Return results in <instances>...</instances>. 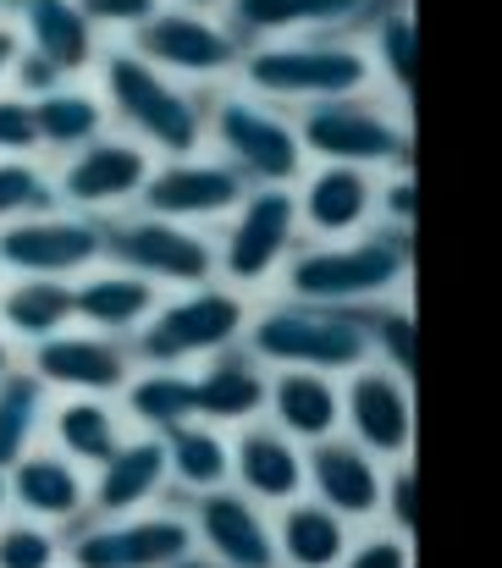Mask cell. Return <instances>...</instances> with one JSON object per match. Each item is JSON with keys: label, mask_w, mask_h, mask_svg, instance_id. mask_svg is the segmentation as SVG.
Listing matches in <instances>:
<instances>
[{"label": "cell", "mask_w": 502, "mask_h": 568, "mask_svg": "<svg viewBox=\"0 0 502 568\" xmlns=\"http://www.w3.org/2000/svg\"><path fill=\"white\" fill-rule=\"evenodd\" d=\"M94 78H100V100H106L111 122L128 139H139L150 155L177 161V155L204 150V89L150 67L128 44H106Z\"/></svg>", "instance_id": "1"}, {"label": "cell", "mask_w": 502, "mask_h": 568, "mask_svg": "<svg viewBox=\"0 0 502 568\" xmlns=\"http://www.w3.org/2000/svg\"><path fill=\"white\" fill-rule=\"evenodd\" d=\"M414 271V248L403 226H364L353 237H327V243H299V254L288 260L277 293L293 298H315V304H348V310H370L381 298H398L409 287Z\"/></svg>", "instance_id": "2"}, {"label": "cell", "mask_w": 502, "mask_h": 568, "mask_svg": "<svg viewBox=\"0 0 502 568\" xmlns=\"http://www.w3.org/2000/svg\"><path fill=\"white\" fill-rule=\"evenodd\" d=\"M238 83L282 111H304L321 100L375 89V67L353 33H299V39L249 44L238 61Z\"/></svg>", "instance_id": "3"}, {"label": "cell", "mask_w": 502, "mask_h": 568, "mask_svg": "<svg viewBox=\"0 0 502 568\" xmlns=\"http://www.w3.org/2000/svg\"><path fill=\"white\" fill-rule=\"evenodd\" d=\"M243 348L265 371H327V376H348V371L370 365V326H364V310L277 293V298L254 304L249 332H243Z\"/></svg>", "instance_id": "4"}, {"label": "cell", "mask_w": 502, "mask_h": 568, "mask_svg": "<svg viewBox=\"0 0 502 568\" xmlns=\"http://www.w3.org/2000/svg\"><path fill=\"white\" fill-rule=\"evenodd\" d=\"M204 150H215V161H227L249 189H265V183L293 189L310 172L293 111H282L249 89L204 94Z\"/></svg>", "instance_id": "5"}, {"label": "cell", "mask_w": 502, "mask_h": 568, "mask_svg": "<svg viewBox=\"0 0 502 568\" xmlns=\"http://www.w3.org/2000/svg\"><path fill=\"white\" fill-rule=\"evenodd\" d=\"M249 293L227 287V282H199V287H177L171 298L155 304V315L128 337L139 365H167V371H193L210 354L243 343L249 332Z\"/></svg>", "instance_id": "6"}, {"label": "cell", "mask_w": 502, "mask_h": 568, "mask_svg": "<svg viewBox=\"0 0 502 568\" xmlns=\"http://www.w3.org/2000/svg\"><path fill=\"white\" fill-rule=\"evenodd\" d=\"M304 155L332 161V166H364V172H398L414 155V128L403 116V100H381L375 89L342 94L293 111Z\"/></svg>", "instance_id": "7"}, {"label": "cell", "mask_w": 502, "mask_h": 568, "mask_svg": "<svg viewBox=\"0 0 502 568\" xmlns=\"http://www.w3.org/2000/svg\"><path fill=\"white\" fill-rule=\"evenodd\" d=\"M299 243H304V221H299L293 189H282V183L249 189L215 232V282H227L238 293H265L282 282Z\"/></svg>", "instance_id": "8"}, {"label": "cell", "mask_w": 502, "mask_h": 568, "mask_svg": "<svg viewBox=\"0 0 502 568\" xmlns=\"http://www.w3.org/2000/svg\"><path fill=\"white\" fill-rule=\"evenodd\" d=\"M106 265H122L155 287H199L215 282V237L204 226L167 221L150 210H117L106 215Z\"/></svg>", "instance_id": "9"}, {"label": "cell", "mask_w": 502, "mask_h": 568, "mask_svg": "<svg viewBox=\"0 0 502 568\" xmlns=\"http://www.w3.org/2000/svg\"><path fill=\"white\" fill-rule=\"evenodd\" d=\"M128 50H139L150 67L204 89L215 78H238L243 39L221 22V11H193V6H161L139 33H128Z\"/></svg>", "instance_id": "10"}, {"label": "cell", "mask_w": 502, "mask_h": 568, "mask_svg": "<svg viewBox=\"0 0 502 568\" xmlns=\"http://www.w3.org/2000/svg\"><path fill=\"white\" fill-rule=\"evenodd\" d=\"M193 525L188 514H111V519H83L67 530V568H177L188 564Z\"/></svg>", "instance_id": "11"}, {"label": "cell", "mask_w": 502, "mask_h": 568, "mask_svg": "<svg viewBox=\"0 0 502 568\" xmlns=\"http://www.w3.org/2000/svg\"><path fill=\"white\" fill-rule=\"evenodd\" d=\"M106 260V215H83L67 204H50L39 215H22L0 226V276H61L78 282Z\"/></svg>", "instance_id": "12"}, {"label": "cell", "mask_w": 502, "mask_h": 568, "mask_svg": "<svg viewBox=\"0 0 502 568\" xmlns=\"http://www.w3.org/2000/svg\"><path fill=\"white\" fill-rule=\"evenodd\" d=\"M155 172V155L128 139V133H100L94 144L61 155L50 166V183H56V204L67 210H83V215H117V210H133L139 193Z\"/></svg>", "instance_id": "13"}, {"label": "cell", "mask_w": 502, "mask_h": 568, "mask_svg": "<svg viewBox=\"0 0 502 568\" xmlns=\"http://www.w3.org/2000/svg\"><path fill=\"white\" fill-rule=\"evenodd\" d=\"M342 436H353L381 464L414 458V381L386 365H359L342 376Z\"/></svg>", "instance_id": "14"}, {"label": "cell", "mask_w": 502, "mask_h": 568, "mask_svg": "<svg viewBox=\"0 0 502 568\" xmlns=\"http://www.w3.org/2000/svg\"><path fill=\"white\" fill-rule=\"evenodd\" d=\"M22 365L61 397H78V392L117 397L139 371V359L122 337H106V332H89V326H67V332L33 343L22 354Z\"/></svg>", "instance_id": "15"}, {"label": "cell", "mask_w": 502, "mask_h": 568, "mask_svg": "<svg viewBox=\"0 0 502 568\" xmlns=\"http://www.w3.org/2000/svg\"><path fill=\"white\" fill-rule=\"evenodd\" d=\"M193 547L215 568H277V536H271V508L238 491L232 480L215 491H199L188 508Z\"/></svg>", "instance_id": "16"}, {"label": "cell", "mask_w": 502, "mask_h": 568, "mask_svg": "<svg viewBox=\"0 0 502 568\" xmlns=\"http://www.w3.org/2000/svg\"><path fill=\"white\" fill-rule=\"evenodd\" d=\"M243 193H249V183L227 161H215V155L199 150V155L161 161L150 172L144 193H139V210L167 215V221H188V226H210V221H227Z\"/></svg>", "instance_id": "17"}, {"label": "cell", "mask_w": 502, "mask_h": 568, "mask_svg": "<svg viewBox=\"0 0 502 568\" xmlns=\"http://www.w3.org/2000/svg\"><path fill=\"white\" fill-rule=\"evenodd\" d=\"M386 6H409V0H227L221 22L243 44H265L299 33H353L370 28Z\"/></svg>", "instance_id": "18"}, {"label": "cell", "mask_w": 502, "mask_h": 568, "mask_svg": "<svg viewBox=\"0 0 502 568\" xmlns=\"http://www.w3.org/2000/svg\"><path fill=\"white\" fill-rule=\"evenodd\" d=\"M6 491H11V514L39 519V525H50L61 536L89 519V469L72 464L67 453H56L50 442L28 447L6 469Z\"/></svg>", "instance_id": "19"}, {"label": "cell", "mask_w": 502, "mask_h": 568, "mask_svg": "<svg viewBox=\"0 0 502 568\" xmlns=\"http://www.w3.org/2000/svg\"><path fill=\"white\" fill-rule=\"evenodd\" d=\"M6 17H11L22 50L39 55L44 67H56L67 83L89 78L106 55V39L83 17L78 0H6Z\"/></svg>", "instance_id": "20"}, {"label": "cell", "mask_w": 502, "mask_h": 568, "mask_svg": "<svg viewBox=\"0 0 502 568\" xmlns=\"http://www.w3.org/2000/svg\"><path fill=\"white\" fill-rule=\"evenodd\" d=\"M375 178H381V172L315 161V172H304V178L293 183L304 237H310V243H327V237H353V232L375 226Z\"/></svg>", "instance_id": "21"}, {"label": "cell", "mask_w": 502, "mask_h": 568, "mask_svg": "<svg viewBox=\"0 0 502 568\" xmlns=\"http://www.w3.org/2000/svg\"><path fill=\"white\" fill-rule=\"evenodd\" d=\"M304 475H310V497L337 508L342 519L364 525L381 514V480H386V464L375 453H364L353 436H327L315 447H304Z\"/></svg>", "instance_id": "22"}, {"label": "cell", "mask_w": 502, "mask_h": 568, "mask_svg": "<svg viewBox=\"0 0 502 568\" xmlns=\"http://www.w3.org/2000/svg\"><path fill=\"white\" fill-rule=\"evenodd\" d=\"M232 486L249 491L265 508H282L310 491L304 475V442L282 436L271 419H249L232 430Z\"/></svg>", "instance_id": "23"}, {"label": "cell", "mask_w": 502, "mask_h": 568, "mask_svg": "<svg viewBox=\"0 0 502 568\" xmlns=\"http://www.w3.org/2000/svg\"><path fill=\"white\" fill-rule=\"evenodd\" d=\"M171 486L167 475V442L150 430H128V442L89 469V519H111V514H144L161 503Z\"/></svg>", "instance_id": "24"}, {"label": "cell", "mask_w": 502, "mask_h": 568, "mask_svg": "<svg viewBox=\"0 0 502 568\" xmlns=\"http://www.w3.org/2000/svg\"><path fill=\"white\" fill-rule=\"evenodd\" d=\"M188 376H193V419H210V425H221V430H238V425H249V419H265L271 371H265L243 343L210 354V359H204L199 371H188Z\"/></svg>", "instance_id": "25"}, {"label": "cell", "mask_w": 502, "mask_h": 568, "mask_svg": "<svg viewBox=\"0 0 502 568\" xmlns=\"http://www.w3.org/2000/svg\"><path fill=\"white\" fill-rule=\"evenodd\" d=\"M155 304H161V287L155 282H144V276H133L122 265H106V260L72 282L78 326L106 332V337H122V343L155 315Z\"/></svg>", "instance_id": "26"}, {"label": "cell", "mask_w": 502, "mask_h": 568, "mask_svg": "<svg viewBox=\"0 0 502 568\" xmlns=\"http://www.w3.org/2000/svg\"><path fill=\"white\" fill-rule=\"evenodd\" d=\"M265 419L315 447L342 430V376H327V371H271V386H265Z\"/></svg>", "instance_id": "27"}, {"label": "cell", "mask_w": 502, "mask_h": 568, "mask_svg": "<svg viewBox=\"0 0 502 568\" xmlns=\"http://www.w3.org/2000/svg\"><path fill=\"white\" fill-rule=\"evenodd\" d=\"M271 536H277V568H337L353 547V519L315 503L310 491L271 508Z\"/></svg>", "instance_id": "28"}, {"label": "cell", "mask_w": 502, "mask_h": 568, "mask_svg": "<svg viewBox=\"0 0 502 568\" xmlns=\"http://www.w3.org/2000/svg\"><path fill=\"white\" fill-rule=\"evenodd\" d=\"M44 436H50V447L67 453L72 464L100 469V464L128 442V414H122V403L89 397V392H78V397H50Z\"/></svg>", "instance_id": "29"}, {"label": "cell", "mask_w": 502, "mask_h": 568, "mask_svg": "<svg viewBox=\"0 0 502 568\" xmlns=\"http://www.w3.org/2000/svg\"><path fill=\"white\" fill-rule=\"evenodd\" d=\"M78 326L72 282L61 276H0V332L28 354L33 343Z\"/></svg>", "instance_id": "30"}, {"label": "cell", "mask_w": 502, "mask_h": 568, "mask_svg": "<svg viewBox=\"0 0 502 568\" xmlns=\"http://www.w3.org/2000/svg\"><path fill=\"white\" fill-rule=\"evenodd\" d=\"M33 122H39V155H72L83 144H94L100 133H111V111L100 100V89L78 83H56L50 94L33 100Z\"/></svg>", "instance_id": "31"}, {"label": "cell", "mask_w": 502, "mask_h": 568, "mask_svg": "<svg viewBox=\"0 0 502 568\" xmlns=\"http://www.w3.org/2000/svg\"><path fill=\"white\" fill-rule=\"evenodd\" d=\"M167 475L171 486H182L188 497L215 491L232 480V430L210 425V419H182L167 436Z\"/></svg>", "instance_id": "32"}, {"label": "cell", "mask_w": 502, "mask_h": 568, "mask_svg": "<svg viewBox=\"0 0 502 568\" xmlns=\"http://www.w3.org/2000/svg\"><path fill=\"white\" fill-rule=\"evenodd\" d=\"M117 397H122L128 425H139V430H150V436H167L171 425L193 419V376H188V371L139 365L133 381H128Z\"/></svg>", "instance_id": "33"}, {"label": "cell", "mask_w": 502, "mask_h": 568, "mask_svg": "<svg viewBox=\"0 0 502 568\" xmlns=\"http://www.w3.org/2000/svg\"><path fill=\"white\" fill-rule=\"evenodd\" d=\"M50 397H56V392L33 376L28 365H17L11 376H0V469H11L28 447L44 442Z\"/></svg>", "instance_id": "34"}, {"label": "cell", "mask_w": 502, "mask_h": 568, "mask_svg": "<svg viewBox=\"0 0 502 568\" xmlns=\"http://www.w3.org/2000/svg\"><path fill=\"white\" fill-rule=\"evenodd\" d=\"M370 67H375V78H386V94L409 105L414 72H420V28H414L409 6H386L370 22Z\"/></svg>", "instance_id": "35"}, {"label": "cell", "mask_w": 502, "mask_h": 568, "mask_svg": "<svg viewBox=\"0 0 502 568\" xmlns=\"http://www.w3.org/2000/svg\"><path fill=\"white\" fill-rule=\"evenodd\" d=\"M364 326H370V359L398 371V376L414 381V348H420V332H414V310L409 298H381L364 310Z\"/></svg>", "instance_id": "36"}, {"label": "cell", "mask_w": 502, "mask_h": 568, "mask_svg": "<svg viewBox=\"0 0 502 568\" xmlns=\"http://www.w3.org/2000/svg\"><path fill=\"white\" fill-rule=\"evenodd\" d=\"M0 568H67V536L39 519L6 514L0 519Z\"/></svg>", "instance_id": "37"}, {"label": "cell", "mask_w": 502, "mask_h": 568, "mask_svg": "<svg viewBox=\"0 0 502 568\" xmlns=\"http://www.w3.org/2000/svg\"><path fill=\"white\" fill-rule=\"evenodd\" d=\"M56 204V183H50V166L33 161H11L0 155V226L22 221V215H39Z\"/></svg>", "instance_id": "38"}, {"label": "cell", "mask_w": 502, "mask_h": 568, "mask_svg": "<svg viewBox=\"0 0 502 568\" xmlns=\"http://www.w3.org/2000/svg\"><path fill=\"white\" fill-rule=\"evenodd\" d=\"M381 519H386L392 536L414 541V530H420V475H414V458L386 464V480H381Z\"/></svg>", "instance_id": "39"}, {"label": "cell", "mask_w": 502, "mask_h": 568, "mask_svg": "<svg viewBox=\"0 0 502 568\" xmlns=\"http://www.w3.org/2000/svg\"><path fill=\"white\" fill-rule=\"evenodd\" d=\"M0 155H11V161H33L39 155L33 100L17 94V89H0Z\"/></svg>", "instance_id": "40"}, {"label": "cell", "mask_w": 502, "mask_h": 568, "mask_svg": "<svg viewBox=\"0 0 502 568\" xmlns=\"http://www.w3.org/2000/svg\"><path fill=\"white\" fill-rule=\"evenodd\" d=\"M100 33H139L167 0H78Z\"/></svg>", "instance_id": "41"}, {"label": "cell", "mask_w": 502, "mask_h": 568, "mask_svg": "<svg viewBox=\"0 0 502 568\" xmlns=\"http://www.w3.org/2000/svg\"><path fill=\"white\" fill-rule=\"evenodd\" d=\"M337 568H414V552H409V541H403V536L375 530V536H353L348 558H342Z\"/></svg>", "instance_id": "42"}, {"label": "cell", "mask_w": 502, "mask_h": 568, "mask_svg": "<svg viewBox=\"0 0 502 568\" xmlns=\"http://www.w3.org/2000/svg\"><path fill=\"white\" fill-rule=\"evenodd\" d=\"M375 221L381 226H414V172L409 166H398V172H386V183H375Z\"/></svg>", "instance_id": "43"}, {"label": "cell", "mask_w": 502, "mask_h": 568, "mask_svg": "<svg viewBox=\"0 0 502 568\" xmlns=\"http://www.w3.org/2000/svg\"><path fill=\"white\" fill-rule=\"evenodd\" d=\"M17 50H22V39H17V28H11V17H0V89L11 83V67H17Z\"/></svg>", "instance_id": "44"}, {"label": "cell", "mask_w": 502, "mask_h": 568, "mask_svg": "<svg viewBox=\"0 0 502 568\" xmlns=\"http://www.w3.org/2000/svg\"><path fill=\"white\" fill-rule=\"evenodd\" d=\"M17 365H22V348H17V343H11V337L0 332V376H11Z\"/></svg>", "instance_id": "45"}, {"label": "cell", "mask_w": 502, "mask_h": 568, "mask_svg": "<svg viewBox=\"0 0 502 568\" xmlns=\"http://www.w3.org/2000/svg\"><path fill=\"white\" fill-rule=\"evenodd\" d=\"M167 6H193V11H221L227 0H167Z\"/></svg>", "instance_id": "46"}, {"label": "cell", "mask_w": 502, "mask_h": 568, "mask_svg": "<svg viewBox=\"0 0 502 568\" xmlns=\"http://www.w3.org/2000/svg\"><path fill=\"white\" fill-rule=\"evenodd\" d=\"M11 514V491H6V469H0V519Z\"/></svg>", "instance_id": "47"}, {"label": "cell", "mask_w": 502, "mask_h": 568, "mask_svg": "<svg viewBox=\"0 0 502 568\" xmlns=\"http://www.w3.org/2000/svg\"><path fill=\"white\" fill-rule=\"evenodd\" d=\"M177 568H215V564H204V558H199V552H193V558H188V564H177Z\"/></svg>", "instance_id": "48"}, {"label": "cell", "mask_w": 502, "mask_h": 568, "mask_svg": "<svg viewBox=\"0 0 502 568\" xmlns=\"http://www.w3.org/2000/svg\"><path fill=\"white\" fill-rule=\"evenodd\" d=\"M0 17H6V0H0Z\"/></svg>", "instance_id": "49"}]
</instances>
